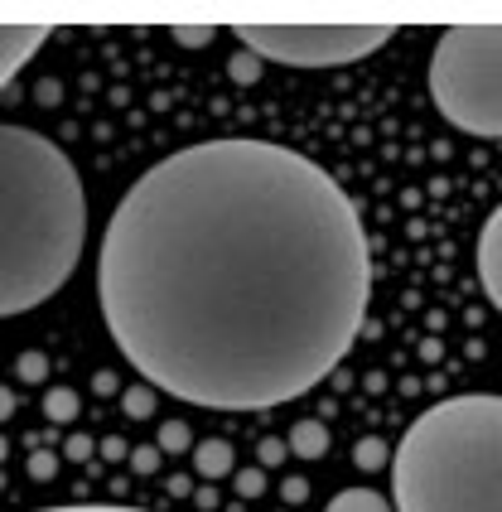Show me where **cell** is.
Segmentation results:
<instances>
[{
    "label": "cell",
    "instance_id": "cell-1",
    "mask_svg": "<svg viewBox=\"0 0 502 512\" xmlns=\"http://www.w3.org/2000/svg\"><path fill=\"white\" fill-rule=\"evenodd\" d=\"M121 358L203 411H271L348 358L372 300L358 203L295 145L223 136L121 194L97 252Z\"/></svg>",
    "mask_w": 502,
    "mask_h": 512
},
{
    "label": "cell",
    "instance_id": "cell-2",
    "mask_svg": "<svg viewBox=\"0 0 502 512\" xmlns=\"http://www.w3.org/2000/svg\"><path fill=\"white\" fill-rule=\"evenodd\" d=\"M87 242V189L68 150L0 121V319L54 300Z\"/></svg>",
    "mask_w": 502,
    "mask_h": 512
},
{
    "label": "cell",
    "instance_id": "cell-3",
    "mask_svg": "<svg viewBox=\"0 0 502 512\" xmlns=\"http://www.w3.org/2000/svg\"><path fill=\"white\" fill-rule=\"evenodd\" d=\"M396 512H502V397L474 392L420 411L391 455Z\"/></svg>",
    "mask_w": 502,
    "mask_h": 512
},
{
    "label": "cell",
    "instance_id": "cell-4",
    "mask_svg": "<svg viewBox=\"0 0 502 512\" xmlns=\"http://www.w3.org/2000/svg\"><path fill=\"white\" fill-rule=\"evenodd\" d=\"M430 97L464 136L502 141V25H449L430 54Z\"/></svg>",
    "mask_w": 502,
    "mask_h": 512
},
{
    "label": "cell",
    "instance_id": "cell-5",
    "mask_svg": "<svg viewBox=\"0 0 502 512\" xmlns=\"http://www.w3.org/2000/svg\"><path fill=\"white\" fill-rule=\"evenodd\" d=\"M391 34V25H237L251 54L285 68H343L377 54Z\"/></svg>",
    "mask_w": 502,
    "mask_h": 512
},
{
    "label": "cell",
    "instance_id": "cell-6",
    "mask_svg": "<svg viewBox=\"0 0 502 512\" xmlns=\"http://www.w3.org/2000/svg\"><path fill=\"white\" fill-rule=\"evenodd\" d=\"M54 29L49 25H20V20H0V87L10 83L20 68H25L34 49H44Z\"/></svg>",
    "mask_w": 502,
    "mask_h": 512
},
{
    "label": "cell",
    "instance_id": "cell-7",
    "mask_svg": "<svg viewBox=\"0 0 502 512\" xmlns=\"http://www.w3.org/2000/svg\"><path fill=\"white\" fill-rule=\"evenodd\" d=\"M478 285L502 314V203L488 213V223L478 232Z\"/></svg>",
    "mask_w": 502,
    "mask_h": 512
},
{
    "label": "cell",
    "instance_id": "cell-8",
    "mask_svg": "<svg viewBox=\"0 0 502 512\" xmlns=\"http://www.w3.org/2000/svg\"><path fill=\"white\" fill-rule=\"evenodd\" d=\"M194 469L203 479H227V474H232V445H227V440H198Z\"/></svg>",
    "mask_w": 502,
    "mask_h": 512
},
{
    "label": "cell",
    "instance_id": "cell-9",
    "mask_svg": "<svg viewBox=\"0 0 502 512\" xmlns=\"http://www.w3.org/2000/svg\"><path fill=\"white\" fill-rule=\"evenodd\" d=\"M290 450L300 459L329 455V430H324V421H300V426L290 430Z\"/></svg>",
    "mask_w": 502,
    "mask_h": 512
},
{
    "label": "cell",
    "instance_id": "cell-10",
    "mask_svg": "<svg viewBox=\"0 0 502 512\" xmlns=\"http://www.w3.org/2000/svg\"><path fill=\"white\" fill-rule=\"evenodd\" d=\"M324 512H391V503L377 488H343L338 498H329Z\"/></svg>",
    "mask_w": 502,
    "mask_h": 512
},
{
    "label": "cell",
    "instance_id": "cell-11",
    "mask_svg": "<svg viewBox=\"0 0 502 512\" xmlns=\"http://www.w3.org/2000/svg\"><path fill=\"white\" fill-rule=\"evenodd\" d=\"M78 406H83V401H78V392H68V387H54V392L44 397V416H49L54 426H68V421L78 416Z\"/></svg>",
    "mask_w": 502,
    "mask_h": 512
},
{
    "label": "cell",
    "instance_id": "cell-12",
    "mask_svg": "<svg viewBox=\"0 0 502 512\" xmlns=\"http://www.w3.org/2000/svg\"><path fill=\"white\" fill-rule=\"evenodd\" d=\"M121 411H126L131 421L155 416V392H150V387H131V392H121Z\"/></svg>",
    "mask_w": 502,
    "mask_h": 512
},
{
    "label": "cell",
    "instance_id": "cell-13",
    "mask_svg": "<svg viewBox=\"0 0 502 512\" xmlns=\"http://www.w3.org/2000/svg\"><path fill=\"white\" fill-rule=\"evenodd\" d=\"M353 464L358 469H382V464H391V455L377 435H367V440H358V450H353Z\"/></svg>",
    "mask_w": 502,
    "mask_h": 512
},
{
    "label": "cell",
    "instance_id": "cell-14",
    "mask_svg": "<svg viewBox=\"0 0 502 512\" xmlns=\"http://www.w3.org/2000/svg\"><path fill=\"white\" fill-rule=\"evenodd\" d=\"M189 435H194V430L184 426V421H165V426H160V450H165V455H184V450L194 445Z\"/></svg>",
    "mask_w": 502,
    "mask_h": 512
},
{
    "label": "cell",
    "instance_id": "cell-15",
    "mask_svg": "<svg viewBox=\"0 0 502 512\" xmlns=\"http://www.w3.org/2000/svg\"><path fill=\"white\" fill-rule=\"evenodd\" d=\"M174 39H179V44H189V49H203V44H213V39H218V29L213 25H179L174 29Z\"/></svg>",
    "mask_w": 502,
    "mask_h": 512
},
{
    "label": "cell",
    "instance_id": "cell-16",
    "mask_svg": "<svg viewBox=\"0 0 502 512\" xmlns=\"http://www.w3.org/2000/svg\"><path fill=\"white\" fill-rule=\"evenodd\" d=\"M232 78H237V83H256V78H261V58L251 54V49H242V54L232 58Z\"/></svg>",
    "mask_w": 502,
    "mask_h": 512
},
{
    "label": "cell",
    "instance_id": "cell-17",
    "mask_svg": "<svg viewBox=\"0 0 502 512\" xmlns=\"http://www.w3.org/2000/svg\"><path fill=\"white\" fill-rule=\"evenodd\" d=\"M54 474H58V459L49 455V450H34V455H29V479H39V484H49Z\"/></svg>",
    "mask_w": 502,
    "mask_h": 512
},
{
    "label": "cell",
    "instance_id": "cell-18",
    "mask_svg": "<svg viewBox=\"0 0 502 512\" xmlns=\"http://www.w3.org/2000/svg\"><path fill=\"white\" fill-rule=\"evenodd\" d=\"M160 455H165L160 445H140V450H131V469H136V474H155V469H160Z\"/></svg>",
    "mask_w": 502,
    "mask_h": 512
},
{
    "label": "cell",
    "instance_id": "cell-19",
    "mask_svg": "<svg viewBox=\"0 0 502 512\" xmlns=\"http://www.w3.org/2000/svg\"><path fill=\"white\" fill-rule=\"evenodd\" d=\"M44 372H49V358H44V353H20V377H25V382H44Z\"/></svg>",
    "mask_w": 502,
    "mask_h": 512
},
{
    "label": "cell",
    "instance_id": "cell-20",
    "mask_svg": "<svg viewBox=\"0 0 502 512\" xmlns=\"http://www.w3.org/2000/svg\"><path fill=\"white\" fill-rule=\"evenodd\" d=\"M39 512H145V508H126V503H63V508H39Z\"/></svg>",
    "mask_w": 502,
    "mask_h": 512
},
{
    "label": "cell",
    "instance_id": "cell-21",
    "mask_svg": "<svg viewBox=\"0 0 502 512\" xmlns=\"http://www.w3.org/2000/svg\"><path fill=\"white\" fill-rule=\"evenodd\" d=\"M261 488H266V474H261V469H242V474H237V493H242V498H261Z\"/></svg>",
    "mask_w": 502,
    "mask_h": 512
},
{
    "label": "cell",
    "instance_id": "cell-22",
    "mask_svg": "<svg viewBox=\"0 0 502 512\" xmlns=\"http://www.w3.org/2000/svg\"><path fill=\"white\" fill-rule=\"evenodd\" d=\"M280 493H285V503H305L309 484H305V479H285V488H280Z\"/></svg>",
    "mask_w": 502,
    "mask_h": 512
},
{
    "label": "cell",
    "instance_id": "cell-23",
    "mask_svg": "<svg viewBox=\"0 0 502 512\" xmlns=\"http://www.w3.org/2000/svg\"><path fill=\"white\" fill-rule=\"evenodd\" d=\"M68 459H92V440H87V435H73V440H68Z\"/></svg>",
    "mask_w": 502,
    "mask_h": 512
},
{
    "label": "cell",
    "instance_id": "cell-24",
    "mask_svg": "<svg viewBox=\"0 0 502 512\" xmlns=\"http://www.w3.org/2000/svg\"><path fill=\"white\" fill-rule=\"evenodd\" d=\"M285 459V445L280 440H261V464H280Z\"/></svg>",
    "mask_w": 502,
    "mask_h": 512
},
{
    "label": "cell",
    "instance_id": "cell-25",
    "mask_svg": "<svg viewBox=\"0 0 502 512\" xmlns=\"http://www.w3.org/2000/svg\"><path fill=\"white\" fill-rule=\"evenodd\" d=\"M58 97H63V92H58V83H54V78H44V83H39V102H44V107H54Z\"/></svg>",
    "mask_w": 502,
    "mask_h": 512
},
{
    "label": "cell",
    "instance_id": "cell-26",
    "mask_svg": "<svg viewBox=\"0 0 502 512\" xmlns=\"http://www.w3.org/2000/svg\"><path fill=\"white\" fill-rule=\"evenodd\" d=\"M10 416H15V392L0 387V421H10Z\"/></svg>",
    "mask_w": 502,
    "mask_h": 512
},
{
    "label": "cell",
    "instance_id": "cell-27",
    "mask_svg": "<svg viewBox=\"0 0 502 512\" xmlns=\"http://www.w3.org/2000/svg\"><path fill=\"white\" fill-rule=\"evenodd\" d=\"M102 455H107V459H126V440H116V435H112V440H102Z\"/></svg>",
    "mask_w": 502,
    "mask_h": 512
},
{
    "label": "cell",
    "instance_id": "cell-28",
    "mask_svg": "<svg viewBox=\"0 0 502 512\" xmlns=\"http://www.w3.org/2000/svg\"><path fill=\"white\" fill-rule=\"evenodd\" d=\"M97 392H116V377H112V372H97Z\"/></svg>",
    "mask_w": 502,
    "mask_h": 512
},
{
    "label": "cell",
    "instance_id": "cell-29",
    "mask_svg": "<svg viewBox=\"0 0 502 512\" xmlns=\"http://www.w3.org/2000/svg\"><path fill=\"white\" fill-rule=\"evenodd\" d=\"M5 455H10V445H5V435H0V459H5Z\"/></svg>",
    "mask_w": 502,
    "mask_h": 512
}]
</instances>
